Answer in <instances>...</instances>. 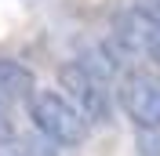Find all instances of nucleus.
Masks as SVG:
<instances>
[{
	"label": "nucleus",
	"instance_id": "nucleus-1",
	"mask_svg": "<svg viewBox=\"0 0 160 156\" xmlns=\"http://www.w3.org/2000/svg\"><path fill=\"white\" fill-rule=\"evenodd\" d=\"M26 113L33 120V131L40 138H48L55 149H77L88 138V120L80 116L69 105V98L55 87H40L33 95V102L26 105Z\"/></svg>",
	"mask_w": 160,
	"mask_h": 156
},
{
	"label": "nucleus",
	"instance_id": "nucleus-2",
	"mask_svg": "<svg viewBox=\"0 0 160 156\" xmlns=\"http://www.w3.org/2000/svg\"><path fill=\"white\" fill-rule=\"evenodd\" d=\"M58 91L69 98V105L88 120V127H102L113 120V91L98 76H91L77 58L58 66Z\"/></svg>",
	"mask_w": 160,
	"mask_h": 156
},
{
	"label": "nucleus",
	"instance_id": "nucleus-3",
	"mask_svg": "<svg viewBox=\"0 0 160 156\" xmlns=\"http://www.w3.org/2000/svg\"><path fill=\"white\" fill-rule=\"evenodd\" d=\"M117 105L138 131H160V73L128 69L117 80Z\"/></svg>",
	"mask_w": 160,
	"mask_h": 156
},
{
	"label": "nucleus",
	"instance_id": "nucleus-4",
	"mask_svg": "<svg viewBox=\"0 0 160 156\" xmlns=\"http://www.w3.org/2000/svg\"><path fill=\"white\" fill-rule=\"evenodd\" d=\"M37 91L40 87L29 66H22L15 58H0V98L8 105H29Z\"/></svg>",
	"mask_w": 160,
	"mask_h": 156
},
{
	"label": "nucleus",
	"instance_id": "nucleus-5",
	"mask_svg": "<svg viewBox=\"0 0 160 156\" xmlns=\"http://www.w3.org/2000/svg\"><path fill=\"white\" fill-rule=\"evenodd\" d=\"M0 153L4 156H58V149L51 145L48 138H40L37 131H33V134H15V142L4 145Z\"/></svg>",
	"mask_w": 160,
	"mask_h": 156
},
{
	"label": "nucleus",
	"instance_id": "nucleus-6",
	"mask_svg": "<svg viewBox=\"0 0 160 156\" xmlns=\"http://www.w3.org/2000/svg\"><path fill=\"white\" fill-rule=\"evenodd\" d=\"M15 134H18V127H15V113H11V105L0 98V149L11 145V142H15Z\"/></svg>",
	"mask_w": 160,
	"mask_h": 156
},
{
	"label": "nucleus",
	"instance_id": "nucleus-7",
	"mask_svg": "<svg viewBox=\"0 0 160 156\" xmlns=\"http://www.w3.org/2000/svg\"><path fill=\"white\" fill-rule=\"evenodd\" d=\"M138 156H160V131H138Z\"/></svg>",
	"mask_w": 160,
	"mask_h": 156
},
{
	"label": "nucleus",
	"instance_id": "nucleus-8",
	"mask_svg": "<svg viewBox=\"0 0 160 156\" xmlns=\"http://www.w3.org/2000/svg\"><path fill=\"white\" fill-rule=\"evenodd\" d=\"M0 156H4V153H0Z\"/></svg>",
	"mask_w": 160,
	"mask_h": 156
}]
</instances>
